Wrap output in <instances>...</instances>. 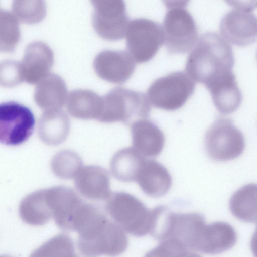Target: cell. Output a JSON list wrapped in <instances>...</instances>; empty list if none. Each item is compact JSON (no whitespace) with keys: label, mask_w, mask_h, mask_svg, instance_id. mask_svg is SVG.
Returning a JSON list of instances; mask_svg holds the SVG:
<instances>
[{"label":"cell","mask_w":257,"mask_h":257,"mask_svg":"<svg viewBox=\"0 0 257 257\" xmlns=\"http://www.w3.org/2000/svg\"><path fill=\"white\" fill-rule=\"evenodd\" d=\"M189 53L185 70L206 88L232 73L235 60L231 46L218 34L201 35Z\"/></svg>","instance_id":"cell-1"},{"label":"cell","mask_w":257,"mask_h":257,"mask_svg":"<svg viewBox=\"0 0 257 257\" xmlns=\"http://www.w3.org/2000/svg\"><path fill=\"white\" fill-rule=\"evenodd\" d=\"M102 97L100 114L97 119L104 123L121 122L127 125L147 118L151 107L144 93L122 87L114 88Z\"/></svg>","instance_id":"cell-2"},{"label":"cell","mask_w":257,"mask_h":257,"mask_svg":"<svg viewBox=\"0 0 257 257\" xmlns=\"http://www.w3.org/2000/svg\"><path fill=\"white\" fill-rule=\"evenodd\" d=\"M105 210L125 232L137 237L151 232L153 211L139 199L124 192L111 193L107 199Z\"/></svg>","instance_id":"cell-3"},{"label":"cell","mask_w":257,"mask_h":257,"mask_svg":"<svg viewBox=\"0 0 257 257\" xmlns=\"http://www.w3.org/2000/svg\"><path fill=\"white\" fill-rule=\"evenodd\" d=\"M195 86V81L187 73L174 71L155 80L147 90V97L154 107L174 111L192 95Z\"/></svg>","instance_id":"cell-4"},{"label":"cell","mask_w":257,"mask_h":257,"mask_svg":"<svg viewBox=\"0 0 257 257\" xmlns=\"http://www.w3.org/2000/svg\"><path fill=\"white\" fill-rule=\"evenodd\" d=\"M205 147L209 157L216 161H227L239 157L245 148L242 132L232 119L218 117L207 131Z\"/></svg>","instance_id":"cell-5"},{"label":"cell","mask_w":257,"mask_h":257,"mask_svg":"<svg viewBox=\"0 0 257 257\" xmlns=\"http://www.w3.org/2000/svg\"><path fill=\"white\" fill-rule=\"evenodd\" d=\"M125 36L127 52L140 64L151 60L164 42L163 27L145 18L130 21Z\"/></svg>","instance_id":"cell-6"},{"label":"cell","mask_w":257,"mask_h":257,"mask_svg":"<svg viewBox=\"0 0 257 257\" xmlns=\"http://www.w3.org/2000/svg\"><path fill=\"white\" fill-rule=\"evenodd\" d=\"M163 29L165 47L169 54H185L190 51L198 40L195 22L183 8L172 9L164 17Z\"/></svg>","instance_id":"cell-7"},{"label":"cell","mask_w":257,"mask_h":257,"mask_svg":"<svg viewBox=\"0 0 257 257\" xmlns=\"http://www.w3.org/2000/svg\"><path fill=\"white\" fill-rule=\"evenodd\" d=\"M125 232L115 221L108 218L89 236L78 238V249L87 256L120 254L128 246Z\"/></svg>","instance_id":"cell-8"},{"label":"cell","mask_w":257,"mask_h":257,"mask_svg":"<svg viewBox=\"0 0 257 257\" xmlns=\"http://www.w3.org/2000/svg\"><path fill=\"white\" fill-rule=\"evenodd\" d=\"M94 9L93 27L101 38L108 41L123 39L129 23L124 0H90Z\"/></svg>","instance_id":"cell-9"},{"label":"cell","mask_w":257,"mask_h":257,"mask_svg":"<svg viewBox=\"0 0 257 257\" xmlns=\"http://www.w3.org/2000/svg\"><path fill=\"white\" fill-rule=\"evenodd\" d=\"M35 118L31 110L19 103L9 101L0 105V141L17 146L26 141L33 133Z\"/></svg>","instance_id":"cell-10"},{"label":"cell","mask_w":257,"mask_h":257,"mask_svg":"<svg viewBox=\"0 0 257 257\" xmlns=\"http://www.w3.org/2000/svg\"><path fill=\"white\" fill-rule=\"evenodd\" d=\"M93 68L101 79L120 84L132 76L135 70L136 62L127 51L105 50L95 57Z\"/></svg>","instance_id":"cell-11"},{"label":"cell","mask_w":257,"mask_h":257,"mask_svg":"<svg viewBox=\"0 0 257 257\" xmlns=\"http://www.w3.org/2000/svg\"><path fill=\"white\" fill-rule=\"evenodd\" d=\"M219 29L223 38L239 47H245L257 41V16L250 12L232 10L221 19Z\"/></svg>","instance_id":"cell-12"},{"label":"cell","mask_w":257,"mask_h":257,"mask_svg":"<svg viewBox=\"0 0 257 257\" xmlns=\"http://www.w3.org/2000/svg\"><path fill=\"white\" fill-rule=\"evenodd\" d=\"M46 198L56 224L63 230L72 231L74 217L83 200L73 189L63 186L46 189Z\"/></svg>","instance_id":"cell-13"},{"label":"cell","mask_w":257,"mask_h":257,"mask_svg":"<svg viewBox=\"0 0 257 257\" xmlns=\"http://www.w3.org/2000/svg\"><path fill=\"white\" fill-rule=\"evenodd\" d=\"M54 62L51 49L45 43L35 41L26 48L21 62L24 80L35 84L49 74Z\"/></svg>","instance_id":"cell-14"},{"label":"cell","mask_w":257,"mask_h":257,"mask_svg":"<svg viewBox=\"0 0 257 257\" xmlns=\"http://www.w3.org/2000/svg\"><path fill=\"white\" fill-rule=\"evenodd\" d=\"M74 179L76 189L85 198L95 200H107L111 194L109 175L101 167L82 166Z\"/></svg>","instance_id":"cell-15"},{"label":"cell","mask_w":257,"mask_h":257,"mask_svg":"<svg viewBox=\"0 0 257 257\" xmlns=\"http://www.w3.org/2000/svg\"><path fill=\"white\" fill-rule=\"evenodd\" d=\"M135 181L144 193L155 198L165 195L172 183L171 176L166 167L156 160L146 158L137 173Z\"/></svg>","instance_id":"cell-16"},{"label":"cell","mask_w":257,"mask_h":257,"mask_svg":"<svg viewBox=\"0 0 257 257\" xmlns=\"http://www.w3.org/2000/svg\"><path fill=\"white\" fill-rule=\"evenodd\" d=\"M130 126L134 148L145 157H156L161 153L165 137L156 123L147 118L141 119Z\"/></svg>","instance_id":"cell-17"},{"label":"cell","mask_w":257,"mask_h":257,"mask_svg":"<svg viewBox=\"0 0 257 257\" xmlns=\"http://www.w3.org/2000/svg\"><path fill=\"white\" fill-rule=\"evenodd\" d=\"M237 241L233 227L224 222L206 224L200 239L198 252L216 254L233 247Z\"/></svg>","instance_id":"cell-18"},{"label":"cell","mask_w":257,"mask_h":257,"mask_svg":"<svg viewBox=\"0 0 257 257\" xmlns=\"http://www.w3.org/2000/svg\"><path fill=\"white\" fill-rule=\"evenodd\" d=\"M67 97L64 80L54 73H49L37 83L34 94L36 103L44 111L59 109Z\"/></svg>","instance_id":"cell-19"},{"label":"cell","mask_w":257,"mask_h":257,"mask_svg":"<svg viewBox=\"0 0 257 257\" xmlns=\"http://www.w3.org/2000/svg\"><path fill=\"white\" fill-rule=\"evenodd\" d=\"M70 128L69 119L60 109L44 111L39 120L38 134L43 142L56 146L65 140Z\"/></svg>","instance_id":"cell-20"},{"label":"cell","mask_w":257,"mask_h":257,"mask_svg":"<svg viewBox=\"0 0 257 257\" xmlns=\"http://www.w3.org/2000/svg\"><path fill=\"white\" fill-rule=\"evenodd\" d=\"M102 97L94 91L76 89L68 95L66 108L73 117L81 119H97L102 109Z\"/></svg>","instance_id":"cell-21"},{"label":"cell","mask_w":257,"mask_h":257,"mask_svg":"<svg viewBox=\"0 0 257 257\" xmlns=\"http://www.w3.org/2000/svg\"><path fill=\"white\" fill-rule=\"evenodd\" d=\"M22 220L32 226L46 224L53 217L46 198V189L36 191L24 198L19 207Z\"/></svg>","instance_id":"cell-22"},{"label":"cell","mask_w":257,"mask_h":257,"mask_svg":"<svg viewBox=\"0 0 257 257\" xmlns=\"http://www.w3.org/2000/svg\"><path fill=\"white\" fill-rule=\"evenodd\" d=\"M145 159V156L133 147L122 149L116 152L111 160V172L120 181L134 182Z\"/></svg>","instance_id":"cell-23"},{"label":"cell","mask_w":257,"mask_h":257,"mask_svg":"<svg viewBox=\"0 0 257 257\" xmlns=\"http://www.w3.org/2000/svg\"><path fill=\"white\" fill-rule=\"evenodd\" d=\"M229 208L238 219L257 222V184L249 183L237 190L230 198Z\"/></svg>","instance_id":"cell-24"},{"label":"cell","mask_w":257,"mask_h":257,"mask_svg":"<svg viewBox=\"0 0 257 257\" xmlns=\"http://www.w3.org/2000/svg\"><path fill=\"white\" fill-rule=\"evenodd\" d=\"M208 90L215 107L220 113H232L241 104L242 96L235 76L215 85Z\"/></svg>","instance_id":"cell-25"},{"label":"cell","mask_w":257,"mask_h":257,"mask_svg":"<svg viewBox=\"0 0 257 257\" xmlns=\"http://www.w3.org/2000/svg\"><path fill=\"white\" fill-rule=\"evenodd\" d=\"M82 167L79 156L74 151L64 150L57 153L51 161V168L57 177L62 179L74 178Z\"/></svg>","instance_id":"cell-26"},{"label":"cell","mask_w":257,"mask_h":257,"mask_svg":"<svg viewBox=\"0 0 257 257\" xmlns=\"http://www.w3.org/2000/svg\"><path fill=\"white\" fill-rule=\"evenodd\" d=\"M21 33L17 19L9 11H1V52L10 53L15 49L20 39Z\"/></svg>","instance_id":"cell-27"},{"label":"cell","mask_w":257,"mask_h":257,"mask_svg":"<svg viewBox=\"0 0 257 257\" xmlns=\"http://www.w3.org/2000/svg\"><path fill=\"white\" fill-rule=\"evenodd\" d=\"M12 10L21 22L28 24L40 22L46 15L44 0H13Z\"/></svg>","instance_id":"cell-28"},{"label":"cell","mask_w":257,"mask_h":257,"mask_svg":"<svg viewBox=\"0 0 257 257\" xmlns=\"http://www.w3.org/2000/svg\"><path fill=\"white\" fill-rule=\"evenodd\" d=\"M73 243L65 234H59L51 239L31 255L33 256H75Z\"/></svg>","instance_id":"cell-29"},{"label":"cell","mask_w":257,"mask_h":257,"mask_svg":"<svg viewBox=\"0 0 257 257\" xmlns=\"http://www.w3.org/2000/svg\"><path fill=\"white\" fill-rule=\"evenodd\" d=\"M147 255L152 256H196L180 241L174 238H168L161 240L157 247L148 252Z\"/></svg>","instance_id":"cell-30"},{"label":"cell","mask_w":257,"mask_h":257,"mask_svg":"<svg viewBox=\"0 0 257 257\" xmlns=\"http://www.w3.org/2000/svg\"><path fill=\"white\" fill-rule=\"evenodd\" d=\"M0 82L4 87H13L24 79L21 62L6 60L1 63Z\"/></svg>","instance_id":"cell-31"},{"label":"cell","mask_w":257,"mask_h":257,"mask_svg":"<svg viewBox=\"0 0 257 257\" xmlns=\"http://www.w3.org/2000/svg\"><path fill=\"white\" fill-rule=\"evenodd\" d=\"M230 6L246 12L253 11L257 8V0H224Z\"/></svg>","instance_id":"cell-32"},{"label":"cell","mask_w":257,"mask_h":257,"mask_svg":"<svg viewBox=\"0 0 257 257\" xmlns=\"http://www.w3.org/2000/svg\"><path fill=\"white\" fill-rule=\"evenodd\" d=\"M168 9H179L186 7L190 0H162Z\"/></svg>","instance_id":"cell-33"},{"label":"cell","mask_w":257,"mask_h":257,"mask_svg":"<svg viewBox=\"0 0 257 257\" xmlns=\"http://www.w3.org/2000/svg\"><path fill=\"white\" fill-rule=\"evenodd\" d=\"M250 247L254 255L257 256V227L251 239Z\"/></svg>","instance_id":"cell-34"}]
</instances>
